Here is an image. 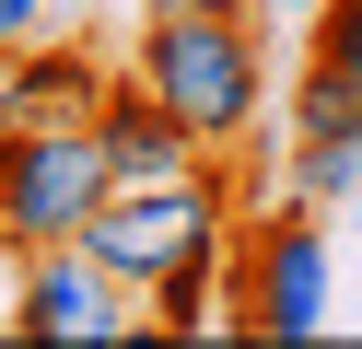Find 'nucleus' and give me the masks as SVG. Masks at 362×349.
I'll use <instances>...</instances> for the list:
<instances>
[{"label":"nucleus","instance_id":"1a4fd4ad","mask_svg":"<svg viewBox=\"0 0 362 349\" xmlns=\"http://www.w3.org/2000/svg\"><path fill=\"white\" fill-rule=\"evenodd\" d=\"M362 186V140H292V175H281V198H304V209H339Z\"/></svg>","mask_w":362,"mask_h":349},{"label":"nucleus","instance_id":"9b49d317","mask_svg":"<svg viewBox=\"0 0 362 349\" xmlns=\"http://www.w3.org/2000/svg\"><path fill=\"white\" fill-rule=\"evenodd\" d=\"M24 35H47V0H0V59H12Z\"/></svg>","mask_w":362,"mask_h":349},{"label":"nucleus","instance_id":"f03ea898","mask_svg":"<svg viewBox=\"0 0 362 349\" xmlns=\"http://www.w3.org/2000/svg\"><path fill=\"white\" fill-rule=\"evenodd\" d=\"M94 268H117L129 291L152 302V279L175 268V256H222L234 245V152H199L187 175H141V186H105L94 221L71 233Z\"/></svg>","mask_w":362,"mask_h":349},{"label":"nucleus","instance_id":"f8f14e48","mask_svg":"<svg viewBox=\"0 0 362 349\" xmlns=\"http://www.w3.org/2000/svg\"><path fill=\"white\" fill-rule=\"evenodd\" d=\"M269 12H281V23H304V12H315V0H269Z\"/></svg>","mask_w":362,"mask_h":349},{"label":"nucleus","instance_id":"6e6552de","mask_svg":"<svg viewBox=\"0 0 362 349\" xmlns=\"http://www.w3.org/2000/svg\"><path fill=\"white\" fill-rule=\"evenodd\" d=\"M292 140H362V70L304 59V82H292Z\"/></svg>","mask_w":362,"mask_h":349},{"label":"nucleus","instance_id":"7ed1b4c3","mask_svg":"<svg viewBox=\"0 0 362 349\" xmlns=\"http://www.w3.org/2000/svg\"><path fill=\"white\" fill-rule=\"evenodd\" d=\"M222 291H234L222 338H327V221L304 198H269L222 256Z\"/></svg>","mask_w":362,"mask_h":349},{"label":"nucleus","instance_id":"f257e3e1","mask_svg":"<svg viewBox=\"0 0 362 349\" xmlns=\"http://www.w3.org/2000/svg\"><path fill=\"white\" fill-rule=\"evenodd\" d=\"M129 82H141L199 152H234V140L269 116L257 12H245V0H152L141 47H129Z\"/></svg>","mask_w":362,"mask_h":349},{"label":"nucleus","instance_id":"20e7f679","mask_svg":"<svg viewBox=\"0 0 362 349\" xmlns=\"http://www.w3.org/2000/svg\"><path fill=\"white\" fill-rule=\"evenodd\" d=\"M0 338H24V349H129V338H152V302L117 268H94L82 245H47V256H12Z\"/></svg>","mask_w":362,"mask_h":349},{"label":"nucleus","instance_id":"423d86ee","mask_svg":"<svg viewBox=\"0 0 362 349\" xmlns=\"http://www.w3.org/2000/svg\"><path fill=\"white\" fill-rule=\"evenodd\" d=\"M94 152H105V186H141V175H187L199 140L175 128V116L129 82V59H117V82H105V105H94Z\"/></svg>","mask_w":362,"mask_h":349},{"label":"nucleus","instance_id":"39448f33","mask_svg":"<svg viewBox=\"0 0 362 349\" xmlns=\"http://www.w3.org/2000/svg\"><path fill=\"white\" fill-rule=\"evenodd\" d=\"M105 152L94 128H0V256H47L94 221Z\"/></svg>","mask_w":362,"mask_h":349},{"label":"nucleus","instance_id":"0eeeda50","mask_svg":"<svg viewBox=\"0 0 362 349\" xmlns=\"http://www.w3.org/2000/svg\"><path fill=\"white\" fill-rule=\"evenodd\" d=\"M222 256H234V245H222ZM222 256H175V268L152 279V338H222V314H234Z\"/></svg>","mask_w":362,"mask_h":349},{"label":"nucleus","instance_id":"9d476101","mask_svg":"<svg viewBox=\"0 0 362 349\" xmlns=\"http://www.w3.org/2000/svg\"><path fill=\"white\" fill-rule=\"evenodd\" d=\"M304 35H315V59L362 70V0H315V12H304Z\"/></svg>","mask_w":362,"mask_h":349}]
</instances>
